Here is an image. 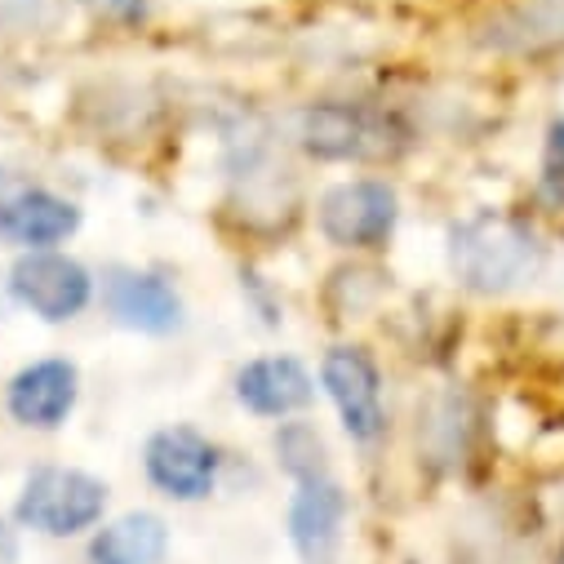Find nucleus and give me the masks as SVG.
Wrapping results in <instances>:
<instances>
[{"label": "nucleus", "mask_w": 564, "mask_h": 564, "mask_svg": "<svg viewBox=\"0 0 564 564\" xmlns=\"http://www.w3.org/2000/svg\"><path fill=\"white\" fill-rule=\"evenodd\" d=\"M449 271L467 294L502 299L529 290L546 267L542 236L502 209H476L449 227Z\"/></svg>", "instance_id": "obj_1"}, {"label": "nucleus", "mask_w": 564, "mask_h": 564, "mask_svg": "<svg viewBox=\"0 0 564 564\" xmlns=\"http://www.w3.org/2000/svg\"><path fill=\"white\" fill-rule=\"evenodd\" d=\"M299 148L325 165H382L409 148V124L369 102H312L299 111Z\"/></svg>", "instance_id": "obj_2"}, {"label": "nucleus", "mask_w": 564, "mask_h": 564, "mask_svg": "<svg viewBox=\"0 0 564 564\" xmlns=\"http://www.w3.org/2000/svg\"><path fill=\"white\" fill-rule=\"evenodd\" d=\"M107 511V485L76 467H41L23 480V494L14 502V520L23 529H36L45 538H72L102 520Z\"/></svg>", "instance_id": "obj_3"}, {"label": "nucleus", "mask_w": 564, "mask_h": 564, "mask_svg": "<svg viewBox=\"0 0 564 564\" xmlns=\"http://www.w3.org/2000/svg\"><path fill=\"white\" fill-rule=\"evenodd\" d=\"M321 236L351 253H378L391 245L400 223V196L382 178H351L321 196Z\"/></svg>", "instance_id": "obj_4"}, {"label": "nucleus", "mask_w": 564, "mask_h": 564, "mask_svg": "<svg viewBox=\"0 0 564 564\" xmlns=\"http://www.w3.org/2000/svg\"><path fill=\"white\" fill-rule=\"evenodd\" d=\"M10 294L36 321L67 325L94 303V275L58 249H32L10 267Z\"/></svg>", "instance_id": "obj_5"}, {"label": "nucleus", "mask_w": 564, "mask_h": 564, "mask_svg": "<svg viewBox=\"0 0 564 564\" xmlns=\"http://www.w3.org/2000/svg\"><path fill=\"white\" fill-rule=\"evenodd\" d=\"M321 387L329 391L343 432L356 445H373L387 436V404H382V369L365 347H334L321 360Z\"/></svg>", "instance_id": "obj_6"}, {"label": "nucleus", "mask_w": 564, "mask_h": 564, "mask_svg": "<svg viewBox=\"0 0 564 564\" xmlns=\"http://www.w3.org/2000/svg\"><path fill=\"white\" fill-rule=\"evenodd\" d=\"M102 303L120 329L152 334V338L178 334L187 316L174 280H165L161 271H138V267H111L102 275Z\"/></svg>", "instance_id": "obj_7"}, {"label": "nucleus", "mask_w": 564, "mask_h": 564, "mask_svg": "<svg viewBox=\"0 0 564 564\" xmlns=\"http://www.w3.org/2000/svg\"><path fill=\"white\" fill-rule=\"evenodd\" d=\"M148 480L174 502H200L218 485V449L196 427H161L143 449Z\"/></svg>", "instance_id": "obj_8"}, {"label": "nucleus", "mask_w": 564, "mask_h": 564, "mask_svg": "<svg viewBox=\"0 0 564 564\" xmlns=\"http://www.w3.org/2000/svg\"><path fill=\"white\" fill-rule=\"evenodd\" d=\"M476 45L516 63L564 54V0H511L476 28Z\"/></svg>", "instance_id": "obj_9"}, {"label": "nucleus", "mask_w": 564, "mask_h": 564, "mask_svg": "<svg viewBox=\"0 0 564 564\" xmlns=\"http://www.w3.org/2000/svg\"><path fill=\"white\" fill-rule=\"evenodd\" d=\"M76 400H80V369L67 356H45L23 365L6 391L10 417L32 432H58L72 417Z\"/></svg>", "instance_id": "obj_10"}, {"label": "nucleus", "mask_w": 564, "mask_h": 564, "mask_svg": "<svg viewBox=\"0 0 564 564\" xmlns=\"http://www.w3.org/2000/svg\"><path fill=\"white\" fill-rule=\"evenodd\" d=\"M347 529V494L334 476L303 480L290 502V542L303 564H338Z\"/></svg>", "instance_id": "obj_11"}, {"label": "nucleus", "mask_w": 564, "mask_h": 564, "mask_svg": "<svg viewBox=\"0 0 564 564\" xmlns=\"http://www.w3.org/2000/svg\"><path fill=\"white\" fill-rule=\"evenodd\" d=\"M80 231V205L50 192V187H32L19 183L6 200H0V240L32 249H54L63 240H72Z\"/></svg>", "instance_id": "obj_12"}, {"label": "nucleus", "mask_w": 564, "mask_h": 564, "mask_svg": "<svg viewBox=\"0 0 564 564\" xmlns=\"http://www.w3.org/2000/svg\"><path fill=\"white\" fill-rule=\"evenodd\" d=\"M236 400L258 417H290L316 400V378L294 356H258L240 365Z\"/></svg>", "instance_id": "obj_13"}, {"label": "nucleus", "mask_w": 564, "mask_h": 564, "mask_svg": "<svg viewBox=\"0 0 564 564\" xmlns=\"http://www.w3.org/2000/svg\"><path fill=\"white\" fill-rule=\"evenodd\" d=\"M170 551V524L156 511H124L89 542L94 564H161Z\"/></svg>", "instance_id": "obj_14"}, {"label": "nucleus", "mask_w": 564, "mask_h": 564, "mask_svg": "<svg viewBox=\"0 0 564 564\" xmlns=\"http://www.w3.org/2000/svg\"><path fill=\"white\" fill-rule=\"evenodd\" d=\"M275 463H280V471H285V476H294L299 485L316 480V476H329L325 436L312 427V422H280V427H275Z\"/></svg>", "instance_id": "obj_15"}, {"label": "nucleus", "mask_w": 564, "mask_h": 564, "mask_svg": "<svg viewBox=\"0 0 564 564\" xmlns=\"http://www.w3.org/2000/svg\"><path fill=\"white\" fill-rule=\"evenodd\" d=\"M533 196L546 214H564V116H555L542 133V161H538Z\"/></svg>", "instance_id": "obj_16"}, {"label": "nucleus", "mask_w": 564, "mask_h": 564, "mask_svg": "<svg viewBox=\"0 0 564 564\" xmlns=\"http://www.w3.org/2000/svg\"><path fill=\"white\" fill-rule=\"evenodd\" d=\"M76 6H85L89 14L116 28H143L152 19V0H76Z\"/></svg>", "instance_id": "obj_17"}, {"label": "nucleus", "mask_w": 564, "mask_h": 564, "mask_svg": "<svg viewBox=\"0 0 564 564\" xmlns=\"http://www.w3.org/2000/svg\"><path fill=\"white\" fill-rule=\"evenodd\" d=\"M0 564H19V529L0 520Z\"/></svg>", "instance_id": "obj_18"}, {"label": "nucleus", "mask_w": 564, "mask_h": 564, "mask_svg": "<svg viewBox=\"0 0 564 564\" xmlns=\"http://www.w3.org/2000/svg\"><path fill=\"white\" fill-rule=\"evenodd\" d=\"M19 183H23V178H14V174H6V170H0V200H6V196H10Z\"/></svg>", "instance_id": "obj_19"}]
</instances>
